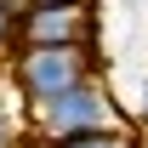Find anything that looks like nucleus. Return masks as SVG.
Wrapping results in <instances>:
<instances>
[{"label": "nucleus", "mask_w": 148, "mask_h": 148, "mask_svg": "<svg viewBox=\"0 0 148 148\" xmlns=\"http://www.w3.org/2000/svg\"><path fill=\"white\" fill-rule=\"evenodd\" d=\"M23 0H0V57H12V29H17Z\"/></svg>", "instance_id": "39448f33"}, {"label": "nucleus", "mask_w": 148, "mask_h": 148, "mask_svg": "<svg viewBox=\"0 0 148 148\" xmlns=\"http://www.w3.org/2000/svg\"><path fill=\"white\" fill-rule=\"evenodd\" d=\"M23 114H12V108H0V148H23Z\"/></svg>", "instance_id": "423d86ee"}, {"label": "nucleus", "mask_w": 148, "mask_h": 148, "mask_svg": "<svg viewBox=\"0 0 148 148\" xmlns=\"http://www.w3.org/2000/svg\"><path fill=\"white\" fill-rule=\"evenodd\" d=\"M23 46H86L103 51L97 40V0H57V6H23L12 29V51Z\"/></svg>", "instance_id": "7ed1b4c3"}, {"label": "nucleus", "mask_w": 148, "mask_h": 148, "mask_svg": "<svg viewBox=\"0 0 148 148\" xmlns=\"http://www.w3.org/2000/svg\"><path fill=\"white\" fill-rule=\"evenodd\" d=\"M23 6H57V0H23Z\"/></svg>", "instance_id": "6e6552de"}, {"label": "nucleus", "mask_w": 148, "mask_h": 148, "mask_svg": "<svg viewBox=\"0 0 148 148\" xmlns=\"http://www.w3.org/2000/svg\"><path fill=\"white\" fill-rule=\"evenodd\" d=\"M51 148H143V131H103V137H74V143H51Z\"/></svg>", "instance_id": "20e7f679"}, {"label": "nucleus", "mask_w": 148, "mask_h": 148, "mask_svg": "<svg viewBox=\"0 0 148 148\" xmlns=\"http://www.w3.org/2000/svg\"><path fill=\"white\" fill-rule=\"evenodd\" d=\"M137 131H148V80H143V108H137V120H131Z\"/></svg>", "instance_id": "0eeeda50"}, {"label": "nucleus", "mask_w": 148, "mask_h": 148, "mask_svg": "<svg viewBox=\"0 0 148 148\" xmlns=\"http://www.w3.org/2000/svg\"><path fill=\"white\" fill-rule=\"evenodd\" d=\"M23 131L34 137V148H51V143H74V137H103V131H137L131 114L114 103L108 80H86L74 91L40 103V108H23Z\"/></svg>", "instance_id": "f257e3e1"}, {"label": "nucleus", "mask_w": 148, "mask_h": 148, "mask_svg": "<svg viewBox=\"0 0 148 148\" xmlns=\"http://www.w3.org/2000/svg\"><path fill=\"white\" fill-rule=\"evenodd\" d=\"M86 80H103V51H86V46H23V51L6 57V86L17 91L23 108H40L51 97L86 86Z\"/></svg>", "instance_id": "f03ea898"}]
</instances>
